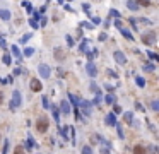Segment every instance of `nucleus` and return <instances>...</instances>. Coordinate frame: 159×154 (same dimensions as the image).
<instances>
[{"label": "nucleus", "mask_w": 159, "mask_h": 154, "mask_svg": "<svg viewBox=\"0 0 159 154\" xmlns=\"http://www.w3.org/2000/svg\"><path fill=\"white\" fill-rule=\"evenodd\" d=\"M48 127H50V122H48L46 116H39L38 120H36V130L41 134H45L48 130Z\"/></svg>", "instance_id": "nucleus-1"}, {"label": "nucleus", "mask_w": 159, "mask_h": 154, "mask_svg": "<svg viewBox=\"0 0 159 154\" xmlns=\"http://www.w3.org/2000/svg\"><path fill=\"white\" fill-rule=\"evenodd\" d=\"M22 105V98H21V93H19V89H16L12 93V101H10V108L12 110H16V108H19Z\"/></svg>", "instance_id": "nucleus-2"}, {"label": "nucleus", "mask_w": 159, "mask_h": 154, "mask_svg": "<svg viewBox=\"0 0 159 154\" xmlns=\"http://www.w3.org/2000/svg\"><path fill=\"white\" fill-rule=\"evenodd\" d=\"M142 43H144V45H154L156 43V33L154 31H149V33L142 34Z\"/></svg>", "instance_id": "nucleus-3"}, {"label": "nucleus", "mask_w": 159, "mask_h": 154, "mask_svg": "<svg viewBox=\"0 0 159 154\" xmlns=\"http://www.w3.org/2000/svg\"><path fill=\"white\" fill-rule=\"evenodd\" d=\"M113 58H115V62L118 65H125V64H127V57H125V53H123V51H120V50H116L115 53H113Z\"/></svg>", "instance_id": "nucleus-4"}, {"label": "nucleus", "mask_w": 159, "mask_h": 154, "mask_svg": "<svg viewBox=\"0 0 159 154\" xmlns=\"http://www.w3.org/2000/svg\"><path fill=\"white\" fill-rule=\"evenodd\" d=\"M38 72L41 77H45V79H50V74H52V70H50V67H48L46 64H39L38 65Z\"/></svg>", "instance_id": "nucleus-5"}, {"label": "nucleus", "mask_w": 159, "mask_h": 154, "mask_svg": "<svg viewBox=\"0 0 159 154\" xmlns=\"http://www.w3.org/2000/svg\"><path fill=\"white\" fill-rule=\"evenodd\" d=\"M86 70H87V74H89V77H92V79L98 75V68H96L94 64H92V60H89V64L86 65Z\"/></svg>", "instance_id": "nucleus-6"}, {"label": "nucleus", "mask_w": 159, "mask_h": 154, "mask_svg": "<svg viewBox=\"0 0 159 154\" xmlns=\"http://www.w3.org/2000/svg\"><path fill=\"white\" fill-rule=\"evenodd\" d=\"M77 106L82 108V113H84V116H89L91 115V103L89 101H79Z\"/></svg>", "instance_id": "nucleus-7"}, {"label": "nucleus", "mask_w": 159, "mask_h": 154, "mask_svg": "<svg viewBox=\"0 0 159 154\" xmlns=\"http://www.w3.org/2000/svg\"><path fill=\"white\" fill-rule=\"evenodd\" d=\"M26 149L27 151H33V149H38V142L33 139V135H27V141H26Z\"/></svg>", "instance_id": "nucleus-8"}, {"label": "nucleus", "mask_w": 159, "mask_h": 154, "mask_svg": "<svg viewBox=\"0 0 159 154\" xmlns=\"http://www.w3.org/2000/svg\"><path fill=\"white\" fill-rule=\"evenodd\" d=\"M29 86H31V91H34V93H39V91L43 89V84H41L38 79H33Z\"/></svg>", "instance_id": "nucleus-9"}, {"label": "nucleus", "mask_w": 159, "mask_h": 154, "mask_svg": "<svg viewBox=\"0 0 159 154\" xmlns=\"http://www.w3.org/2000/svg\"><path fill=\"white\" fill-rule=\"evenodd\" d=\"M60 111L63 113V115H70V111H72V108H70V103L69 101H62L60 103Z\"/></svg>", "instance_id": "nucleus-10"}, {"label": "nucleus", "mask_w": 159, "mask_h": 154, "mask_svg": "<svg viewBox=\"0 0 159 154\" xmlns=\"http://www.w3.org/2000/svg\"><path fill=\"white\" fill-rule=\"evenodd\" d=\"M104 123H106V125H110V127H115V123H116L115 113H108V115L104 116Z\"/></svg>", "instance_id": "nucleus-11"}, {"label": "nucleus", "mask_w": 159, "mask_h": 154, "mask_svg": "<svg viewBox=\"0 0 159 154\" xmlns=\"http://www.w3.org/2000/svg\"><path fill=\"white\" fill-rule=\"evenodd\" d=\"M10 50H12V55H14V57H17L19 62H22V53H21V50H19L17 45H12V46H10Z\"/></svg>", "instance_id": "nucleus-12"}, {"label": "nucleus", "mask_w": 159, "mask_h": 154, "mask_svg": "<svg viewBox=\"0 0 159 154\" xmlns=\"http://www.w3.org/2000/svg\"><path fill=\"white\" fill-rule=\"evenodd\" d=\"M55 58L58 60V62L65 60V51L62 50V48H55Z\"/></svg>", "instance_id": "nucleus-13"}, {"label": "nucleus", "mask_w": 159, "mask_h": 154, "mask_svg": "<svg viewBox=\"0 0 159 154\" xmlns=\"http://www.w3.org/2000/svg\"><path fill=\"white\" fill-rule=\"evenodd\" d=\"M50 110H52V113H53V120H55L56 123H58V122H60V111H58V108L50 105Z\"/></svg>", "instance_id": "nucleus-14"}, {"label": "nucleus", "mask_w": 159, "mask_h": 154, "mask_svg": "<svg viewBox=\"0 0 159 154\" xmlns=\"http://www.w3.org/2000/svg\"><path fill=\"white\" fill-rule=\"evenodd\" d=\"M0 19L9 21V19H10V12H9V10H5V9H0Z\"/></svg>", "instance_id": "nucleus-15"}, {"label": "nucleus", "mask_w": 159, "mask_h": 154, "mask_svg": "<svg viewBox=\"0 0 159 154\" xmlns=\"http://www.w3.org/2000/svg\"><path fill=\"white\" fill-rule=\"evenodd\" d=\"M123 118H125V122H127L128 125H132V120H133L132 111H125V113H123Z\"/></svg>", "instance_id": "nucleus-16"}, {"label": "nucleus", "mask_w": 159, "mask_h": 154, "mask_svg": "<svg viewBox=\"0 0 159 154\" xmlns=\"http://www.w3.org/2000/svg\"><path fill=\"white\" fill-rule=\"evenodd\" d=\"M127 7H128L130 10H139V4L135 0H128V2H127Z\"/></svg>", "instance_id": "nucleus-17"}, {"label": "nucleus", "mask_w": 159, "mask_h": 154, "mask_svg": "<svg viewBox=\"0 0 159 154\" xmlns=\"http://www.w3.org/2000/svg\"><path fill=\"white\" fill-rule=\"evenodd\" d=\"M142 70H144V72H154V70H156V65L149 62L147 65H144V67H142Z\"/></svg>", "instance_id": "nucleus-18"}, {"label": "nucleus", "mask_w": 159, "mask_h": 154, "mask_svg": "<svg viewBox=\"0 0 159 154\" xmlns=\"http://www.w3.org/2000/svg\"><path fill=\"white\" fill-rule=\"evenodd\" d=\"M87 45H89V39H84V41L79 45V51H82V53H86L87 51Z\"/></svg>", "instance_id": "nucleus-19"}, {"label": "nucleus", "mask_w": 159, "mask_h": 154, "mask_svg": "<svg viewBox=\"0 0 159 154\" xmlns=\"http://www.w3.org/2000/svg\"><path fill=\"white\" fill-rule=\"evenodd\" d=\"M120 31H121V34H123L127 39H133V36H132V33H130L128 29H125V28H120Z\"/></svg>", "instance_id": "nucleus-20"}, {"label": "nucleus", "mask_w": 159, "mask_h": 154, "mask_svg": "<svg viewBox=\"0 0 159 154\" xmlns=\"http://www.w3.org/2000/svg\"><path fill=\"white\" fill-rule=\"evenodd\" d=\"M104 103H106V105H113V103H115V96H113V94H106V96H104Z\"/></svg>", "instance_id": "nucleus-21"}, {"label": "nucleus", "mask_w": 159, "mask_h": 154, "mask_svg": "<svg viewBox=\"0 0 159 154\" xmlns=\"http://www.w3.org/2000/svg\"><path fill=\"white\" fill-rule=\"evenodd\" d=\"M133 152L135 154H146L147 149L146 147H140V145H135V147H133Z\"/></svg>", "instance_id": "nucleus-22"}, {"label": "nucleus", "mask_w": 159, "mask_h": 154, "mask_svg": "<svg viewBox=\"0 0 159 154\" xmlns=\"http://www.w3.org/2000/svg\"><path fill=\"white\" fill-rule=\"evenodd\" d=\"M89 89L91 91H92V93H101V91H99V87H98V84H96V82L94 81H91V84H89Z\"/></svg>", "instance_id": "nucleus-23"}, {"label": "nucleus", "mask_w": 159, "mask_h": 154, "mask_svg": "<svg viewBox=\"0 0 159 154\" xmlns=\"http://www.w3.org/2000/svg\"><path fill=\"white\" fill-rule=\"evenodd\" d=\"M24 55H26V57H33V55H34V48H31V46L24 48Z\"/></svg>", "instance_id": "nucleus-24"}, {"label": "nucleus", "mask_w": 159, "mask_h": 154, "mask_svg": "<svg viewBox=\"0 0 159 154\" xmlns=\"http://www.w3.org/2000/svg\"><path fill=\"white\" fill-rule=\"evenodd\" d=\"M2 60H4V64H5V65H10V64H12V57H10L9 53H5Z\"/></svg>", "instance_id": "nucleus-25"}, {"label": "nucleus", "mask_w": 159, "mask_h": 154, "mask_svg": "<svg viewBox=\"0 0 159 154\" xmlns=\"http://www.w3.org/2000/svg\"><path fill=\"white\" fill-rule=\"evenodd\" d=\"M101 101H103V96H101V93H96V98H94V101L91 103V105H99Z\"/></svg>", "instance_id": "nucleus-26"}, {"label": "nucleus", "mask_w": 159, "mask_h": 154, "mask_svg": "<svg viewBox=\"0 0 159 154\" xmlns=\"http://www.w3.org/2000/svg\"><path fill=\"white\" fill-rule=\"evenodd\" d=\"M115 127H116V132H118V137H120V139H123L125 134H123V130H121V125L120 123H115Z\"/></svg>", "instance_id": "nucleus-27"}, {"label": "nucleus", "mask_w": 159, "mask_h": 154, "mask_svg": "<svg viewBox=\"0 0 159 154\" xmlns=\"http://www.w3.org/2000/svg\"><path fill=\"white\" fill-rule=\"evenodd\" d=\"M135 82H137L139 87H146V81H144L142 77H135Z\"/></svg>", "instance_id": "nucleus-28"}, {"label": "nucleus", "mask_w": 159, "mask_h": 154, "mask_svg": "<svg viewBox=\"0 0 159 154\" xmlns=\"http://www.w3.org/2000/svg\"><path fill=\"white\" fill-rule=\"evenodd\" d=\"M69 99H70V103H72L74 106L77 108V105H79V99L75 98V96H74V94H69Z\"/></svg>", "instance_id": "nucleus-29"}, {"label": "nucleus", "mask_w": 159, "mask_h": 154, "mask_svg": "<svg viewBox=\"0 0 159 154\" xmlns=\"http://www.w3.org/2000/svg\"><path fill=\"white\" fill-rule=\"evenodd\" d=\"M67 128H69V127H62L60 128V135L63 137V141H67V139H69V135H67Z\"/></svg>", "instance_id": "nucleus-30"}, {"label": "nucleus", "mask_w": 159, "mask_h": 154, "mask_svg": "<svg viewBox=\"0 0 159 154\" xmlns=\"http://www.w3.org/2000/svg\"><path fill=\"white\" fill-rule=\"evenodd\" d=\"M41 103H43V108H45V110H48V108H50V103H48V96H43V98H41Z\"/></svg>", "instance_id": "nucleus-31"}, {"label": "nucleus", "mask_w": 159, "mask_h": 154, "mask_svg": "<svg viewBox=\"0 0 159 154\" xmlns=\"http://www.w3.org/2000/svg\"><path fill=\"white\" fill-rule=\"evenodd\" d=\"M29 24H31V28H34V29H38V28H39V21H36L34 17L29 21Z\"/></svg>", "instance_id": "nucleus-32"}, {"label": "nucleus", "mask_w": 159, "mask_h": 154, "mask_svg": "<svg viewBox=\"0 0 159 154\" xmlns=\"http://www.w3.org/2000/svg\"><path fill=\"white\" fill-rule=\"evenodd\" d=\"M31 36H33V34H24V36H22V38H21V43H22V45H24V43H27V41H29V39H31Z\"/></svg>", "instance_id": "nucleus-33"}, {"label": "nucleus", "mask_w": 159, "mask_h": 154, "mask_svg": "<svg viewBox=\"0 0 159 154\" xmlns=\"http://www.w3.org/2000/svg\"><path fill=\"white\" fill-rule=\"evenodd\" d=\"M86 53H87V60H92V58H94V57L96 55H98V51H86Z\"/></svg>", "instance_id": "nucleus-34"}, {"label": "nucleus", "mask_w": 159, "mask_h": 154, "mask_svg": "<svg viewBox=\"0 0 159 154\" xmlns=\"http://www.w3.org/2000/svg\"><path fill=\"white\" fill-rule=\"evenodd\" d=\"M147 55H149L150 60H154V62H157V60H159V57L156 55V53H152V51H147Z\"/></svg>", "instance_id": "nucleus-35"}, {"label": "nucleus", "mask_w": 159, "mask_h": 154, "mask_svg": "<svg viewBox=\"0 0 159 154\" xmlns=\"http://www.w3.org/2000/svg\"><path fill=\"white\" fill-rule=\"evenodd\" d=\"M135 2H137V4H139V5H142V7H147V5H149V4H150L149 0H135Z\"/></svg>", "instance_id": "nucleus-36"}, {"label": "nucleus", "mask_w": 159, "mask_h": 154, "mask_svg": "<svg viewBox=\"0 0 159 154\" xmlns=\"http://www.w3.org/2000/svg\"><path fill=\"white\" fill-rule=\"evenodd\" d=\"M82 9H84V12H86V14H87V16H89V17H91V10H89V9H91V7H89V4H82Z\"/></svg>", "instance_id": "nucleus-37"}, {"label": "nucleus", "mask_w": 159, "mask_h": 154, "mask_svg": "<svg viewBox=\"0 0 159 154\" xmlns=\"http://www.w3.org/2000/svg\"><path fill=\"white\" fill-rule=\"evenodd\" d=\"M22 7H26V10H27V12H33V7H31V4H29V2H22Z\"/></svg>", "instance_id": "nucleus-38"}, {"label": "nucleus", "mask_w": 159, "mask_h": 154, "mask_svg": "<svg viewBox=\"0 0 159 154\" xmlns=\"http://www.w3.org/2000/svg\"><path fill=\"white\" fill-rule=\"evenodd\" d=\"M2 152L4 154L9 152V139H5V145H4V149H2Z\"/></svg>", "instance_id": "nucleus-39"}, {"label": "nucleus", "mask_w": 159, "mask_h": 154, "mask_svg": "<svg viewBox=\"0 0 159 154\" xmlns=\"http://www.w3.org/2000/svg\"><path fill=\"white\" fill-rule=\"evenodd\" d=\"M150 108H152L154 111H157L159 110V101H152L150 103Z\"/></svg>", "instance_id": "nucleus-40"}, {"label": "nucleus", "mask_w": 159, "mask_h": 154, "mask_svg": "<svg viewBox=\"0 0 159 154\" xmlns=\"http://www.w3.org/2000/svg\"><path fill=\"white\" fill-rule=\"evenodd\" d=\"M113 113H115V115L116 113H121V108L118 106V105H115V103H113Z\"/></svg>", "instance_id": "nucleus-41"}, {"label": "nucleus", "mask_w": 159, "mask_h": 154, "mask_svg": "<svg viewBox=\"0 0 159 154\" xmlns=\"http://www.w3.org/2000/svg\"><path fill=\"white\" fill-rule=\"evenodd\" d=\"M65 39H67V45H69V46H74V39H72V36H65Z\"/></svg>", "instance_id": "nucleus-42"}, {"label": "nucleus", "mask_w": 159, "mask_h": 154, "mask_svg": "<svg viewBox=\"0 0 159 154\" xmlns=\"http://www.w3.org/2000/svg\"><path fill=\"white\" fill-rule=\"evenodd\" d=\"M82 152H84V154H91V152H92V149H91L89 145H86V147H82Z\"/></svg>", "instance_id": "nucleus-43"}, {"label": "nucleus", "mask_w": 159, "mask_h": 154, "mask_svg": "<svg viewBox=\"0 0 159 154\" xmlns=\"http://www.w3.org/2000/svg\"><path fill=\"white\" fill-rule=\"evenodd\" d=\"M110 16H111V17H120V12H116V10H113V9H111V10H110Z\"/></svg>", "instance_id": "nucleus-44"}, {"label": "nucleus", "mask_w": 159, "mask_h": 154, "mask_svg": "<svg viewBox=\"0 0 159 154\" xmlns=\"http://www.w3.org/2000/svg\"><path fill=\"white\" fill-rule=\"evenodd\" d=\"M92 24H94V26L101 24V19H99V17H92Z\"/></svg>", "instance_id": "nucleus-45"}, {"label": "nucleus", "mask_w": 159, "mask_h": 154, "mask_svg": "<svg viewBox=\"0 0 159 154\" xmlns=\"http://www.w3.org/2000/svg\"><path fill=\"white\" fill-rule=\"evenodd\" d=\"M115 26H116V28H118V29H120V28H123V26H121V22H120V17H116V21H115Z\"/></svg>", "instance_id": "nucleus-46"}, {"label": "nucleus", "mask_w": 159, "mask_h": 154, "mask_svg": "<svg viewBox=\"0 0 159 154\" xmlns=\"http://www.w3.org/2000/svg\"><path fill=\"white\" fill-rule=\"evenodd\" d=\"M106 38H108V34H106V33H101V34H99V41H104Z\"/></svg>", "instance_id": "nucleus-47"}, {"label": "nucleus", "mask_w": 159, "mask_h": 154, "mask_svg": "<svg viewBox=\"0 0 159 154\" xmlns=\"http://www.w3.org/2000/svg\"><path fill=\"white\" fill-rule=\"evenodd\" d=\"M21 74H22V68L21 67H17L16 70H14V75H21Z\"/></svg>", "instance_id": "nucleus-48"}, {"label": "nucleus", "mask_w": 159, "mask_h": 154, "mask_svg": "<svg viewBox=\"0 0 159 154\" xmlns=\"http://www.w3.org/2000/svg\"><path fill=\"white\" fill-rule=\"evenodd\" d=\"M81 26H84V28H89V29H92V28H94V24H91V22H84V24H81Z\"/></svg>", "instance_id": "nucleus-49"}, {"label": "nucleus", "mask_w": 159, "mask_h": 154, "mask_svg": "<svg viewBox=\"0 0 159 154\" xmlns=\"http://www.w3.org/2000/svg\"><path fill=\"white\" fill-rule=\"evenodd\" d=\"M0 46L4 48V50L7 48V45H5V41H4V38H2V36H0Z\"/></svg>", "instance_id": "nucleus-50"}, {"label": "nucleus", "mask_w": 159, "mask_h": 154, "mask_svg": "<svg viewBox=\"0 0 159 154\" xmlns=\"http://www.w3.org/2000/svg\"><path fill=\"white\" fill-rule=\"evenodd\" d=\"M39 21H41V24H39V26H46L48 19H46V17H41V19H39Z\"/></svg>", "instance_id": "nucleus-51"}, {"label": "nucleus", "mask_w": 159, "mask_h": 154, "mask_svg": "<svg viewBox=\"0 0 159 154\" xmlns=\"http://www.w3.org/2000/svg\"><path fill=\"white\" fill-rule=\"evenodd\" d=\"M63 9H65V10H69V12H72V10H74V9H72V7H70V5H69V4H65V5H63Z\"/></svg>", "instance_id": "nucleus-52"}, {"label": "nucleus", "mask_w": 159, "mask_h": 154, "mask_svg": "<svg viewBox=\"0 0 159 154\" xmlns=\"http://www.w3.org/2000/svg\"><path fill=\"white\" fill-rule=\"evenodd\" d=\"M75 118H77V120H84V118H82V115H81V113H79L77 110H75Z\"/></svg>", "instance_id": "nucleus-53"}, {"label": "nucleus", "mask_w": 159, "mask_h": 154, "mask_svg": "<svg viewBox=\"0 0 159 154\" xmlns=\"http://www.w3.org/2000/svg\"><path fill=\"white\" fill-rule=\"evenodd\" d=\"M110 151H111V149H110V147H104V145H103V147H101V152H110Z\"/></svg>", "instance_id": "nucleus-54"}, {"label": "nucleus", "mask_w": 159, "mask_h": 154, "mask_svg": "<svg viewBox=\"0 0 159 154\" xmlns=\"http://www.w3.org/2000/svg\"><path fill=\"white\" fill-rule=\"evenodd\" d=\"M33 17H34L36 21H39V14L38 12H33Z\"/></svg>", "instance_id": "nucleus-55"}, {"label": "nucleus", "mask_w": 159, "mask_h": 154, "mask_svg": "<svg viewBox=\"0 0 159 154\" xmlns=\"http://www.w3.org/2000/svg\"><path fill=\"white\" fill-rule=\"evenodd\" d=\"M7 82H9V84H12V82H14V77H12V75H9V79H7Z\"/></svg>", "instance_id": "nucleus-56"}, {"label": "nucleus", "mask_w": 159, "mask_h": 154, "mask_svg": "<svg viewBox=\"0 0 159 154\" xmlns=\"http://www.w3.org/2000/svg\"><path fill=\"white\" fill-rule=\"evenodd\" d=\"M2 101H4V96H2V93H0V105H2Z\"/></svg>", "instance_id": "nucleus-57"}, {"label": "nucleus", "mask_w": 159, "mask_h": 154, "mask_svg": "<svg viewBox=\"0 0 159 154\" xmlns=\"http://www.w3.org/2000/svg\"><path fill=\"white\" fill-rule=\"evenodd\" d=\"M63 2H65V0H58V4H60V5H63Z\"/></svg>", "instance_id": "nucleus-58"}]
</instances>
